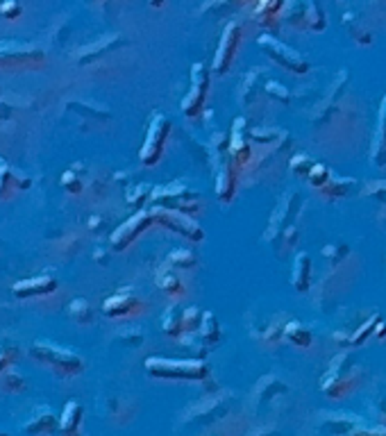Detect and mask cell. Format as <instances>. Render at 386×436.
<instances>
[{
    "label": "cell",
    "mask_w": 386,
    "mask_h": 436,
    "mask_svg": "<svg viewBox=\"0 0 386 436\" xmlns=\"http://www.w3.org/2000/svg\"><path fill=\"white\" fill-rule=\"evenodd\" d=\"M148 375L157 380H184V382H203L209 378V368L203 361H175V359H146Z\"/></svg>",
    "instance_id": "6da1fadb"
},
{
    "label": "cell",
    "mask_w": 386,
    "mask_h": 436,
    "mask_svg": "<svg viewBox=\"0 0 386 436\" xmlns=\"http://www.w3.org/2000/svg\"><path fill=\"white\" fill-rule=\"evenodd\" d=\"M30 354H32L36 361L55 368V371L62 375H78L84 371V359L80 357L78 352L62 348V345H57V343L34 341V345L30 348Z\"/></svg>",
    "instance_id": "7a4b0ae2"
},
{
    "label": "cell",
    "mask_w": 386,
    "mask_h": 436,
    "mask_svg": "<svg viewBox=\"0 0 386 436\" xmlns=\"http://www.w3.org/2000/svg\"><path fill=\"white\" fill-rule=\"evenodd\" d=\"M152 200L159 207H164V209L187 214V216H191V218H196L200 214V209H203V205H200V196L196 194V191H191L189 187H184V184H180V194H175V184H170L168 189L166 187L155 189Z\"/></svg>",
    "instance_id": "3957f363"
},
{
    "label": "cell",
    "mask_w": 386,
    "mask_h": 436,
    "mask_svg": "<svg viewBox=\"0 0 386 436\" xmlns=\"http://www.w3.org/2000/svg\"><path fill=\"white\" fill-rule=\"evenodd\" d=\"M46 62L41 48L30 43L0 41V66L3 69H36Z\"/></svg>",
    "instance_id": "277c9868"
},
{
    "label": "cell",
    "mask_w": 386,
    "mask_h": 436,
    "mask_svg": "<svg viewBox=\"0 0 386 436\" xmlns=\"http://www.w3.org/2000/svg\"><path fill=\"white\" fill-rule=\"evenodd\" d=\"M168 135H170V121L164 114H155L150 125H148L144 148H141V152H139V157L146 166H155L161 159Z\"/></svg>",
    "instance_id": "5b68a950"
},
{
    "label": "cell",
    "mask_w": 386,
    "mask_h": 436,
    "mask_svg": "<svg viewBox=\"0 0 386 436\" xmlns=\"http://www.w3.org/2000/svg\"><path fill=\"white\" fill-rule=\"evenodd\" d=\"M150 214H152L155 223L166 227V230H170V232H175L177 236H184V239H189V241H203L205 239L203 227L196 223V218L187 216V214L164 209V207H155Z\"/></svg>",
    "instance_id": "8992f818"
},
{
    "label": "cell",
    "mask_w": 386,
    "mask_h": 436,
    "mask_svg": "<svg viewBox=\"0 0 386 436\" xmlns=\"http://www.w3.org/2000/svg\"><path fill=\"white\" fill-rule=\"evenodd\" d=\"M152 223H155V218L150 211H137L135 216H130L125 223H121L114 232H111V236H109L111 250L123 253V250L128 248L132 241H137V236L141 232H146Z\"/></svg>",
    "instance_id": "52a82bcc"
},
{
    "label": "cell",
    "mask_w": 386,
    "mask_h": 436,
    "mask_svg": "<svg viewBox=\"0 0 386 436\" xmlns=\"http://www.w3.org/2000/svg\"><path fill=\"white\" fill-rule=\"evenodd\" d=\"M191 71V93L182 100V109L189 118H196L203 112L207 91H209V71L203 64H193Z\"/></svg>",
    "instance_id": "ba28073f"
},
{
    "label": "cell",
    "mask_w": 386,
    "mask_h": 436,
    "mask_svg": "<svg viewBox=\"0 0 386 436\" xmlns=\"http://www.w3.org/2000/svg\"><path fill=\"white\" fill-rule=\"evenodd\" d=\"M259 46L264 48V53L269 55L273 62L284 66L286 71L298 73V76H304V73L309 71V64L304 62L295 50L284 46V43H280L277 39H273V36H262V39H259Z\"/></svg>",
    "instance_id": "9c48e42d"
},
{
    "label": "cell",
    "mask_w": 386,
    "mask_h": 436,
    "mask_svg": "<svg viewBox=\"0 0 386 436\" xmlns=\"http://www.w3.org/2000/svg\"><path fill=\"white\" fill-rule=\"evenodd\" d=\"M239 46H241V25L236 23V21H232V23H227L225 30H223L218 50H216V59H214V73L225 76L234 62Z\"/></svg>",
    "instance_id": "30bf717a"
},
{
    "label": "cell",
    "mask_w": 386,
    "mask_h": 436,
    "mask_svg": "<svg viewBox=\"0 0 386 436\" xmlns=\"http://www.w3.org/2000/svg\"><path fill=\"white\" fill-rule=\"evenodd\" d=\"M57 291V277L46 273V275H36V277H25L14 282L12 293L16 298H41V295H50Z\"/></svg>",
    "instance_id": "8fae6325"
},
{
    "label": "cell",
    "mask_w": 386,
    "mask_h": 436,
    "mask_svg": "<svg viewBox=\"0 0 386 436\" xmlns=\"http://www.w3.org/2000/svg\"><path fill=\"white\" fill-rule=\"evenodd\" d=\"M137 309H141V300L139 295L132 289H121L114 295L102 302V314L109 316V319H121V316L135 314Z\"/></svg>",
    "instance_id": "7c38bea8"
},
{
    "label": "cell",
    "mask_w": 386,
    "mask_h": 436,
    "mask_svg": "<svg viewBox=\"0 0 386 436\" xmlns=\"http://www.w3.org/2000/svg\"><path fill=\"white\" fill-rule=\"evenodd\" d=\"M57 430H59V416H55L53 409L48 407H39L23 425V432L30 436H46L55 434Z\"/></svg>",
    "instance_id": "4fadbf2b"
},
{
    "label": "cell",
    "mask_w": 386,
    "mask_h": 436,
    "mask_svg": "<svg viewBox=\"0 0 386 436\" xmlns=\"http://www.w3.org/2000/svg\"><path fill=\"white\" fill-rule=\"evenodd\" d=\"M236 182H239V166L234 164L229 157L225 164H220L218 171V182H216V194L223 203H229L236 194Z\"/></svg>",
    "instance_id": "5bb4252c"
},
{
    "label": "cell",
    "mask_w": 386,
    "mask_h": 436,
    "mask_svg": "<svg viewBox=\"0 0 386 436\" xmlns=\"http://www.w3.org/2000/svg\"><path fill=\"white\" fill-rule=\"evenodd\" d=\"M16 187H21V189L30 187V180L14 171V168L7 164L3 157H0V198L7 200V198L16 191Z\"/></svg>",
    "instance_id": "9a60e30c"
},
{
    "label": "cell",
    "mask_w": 386,
    "mask_h": 436,
    "mask_svg": "<svg viewBox=\"0 0 386 436\" xmlns=\"http://www.w3.org/2000/svg\"><path fill=\"white\" fill-rule=\"evenodd\" d=\"M82 404L78 400H71L66 402V407L62 411V416H59V432L64 436H78L80 434V425H82Z\"/></svg>",
    "instance_id": "2e32d148"
},
{
    "label": "cell",
    "mask_w": 386,
    "mask_h": 436,
    "mask_svg": "<svg viewBox=\"0 0 386 436\" xmlns=\"http://www.w3.org/2000/svg\"><path fill=\"white\" fill-rule=\"evenodd\" d=\"M229 157L239 168H243L248 164V159L252 157V146L239 135V125L234 123V135H232V141H229Z\"/></svg>",
    "instance_id": "e0dca14e"
},
{
    "label": "cell",
    "mask_w": 386,
    "mask_h": 436,
    "mask_svg": "<svg viewBox=\"0 0 386 436\" xmlns=\"http://www.w3.org/2000/svg\"><path fill=\"white\" fill-rule=\"evenodd\" d=\"M293 286L300 293H307L311 286V262L307 255H298L293 262Z\"/></svg>",
    "instance_id": "ac0fdd59"
},
{
    "label": "cell",
    "mask_w": 386,
    "mask_h": 436,
    "mask_svg": "<svg viewBox=\"0 0 386 436\" xmlns=\"http://www.w3.org/2000/svg\"><path fill=\"white\" fill-rule=\"evenodd\" d=\"M284 336H286V341H291L293 345H298V348H309L311 341H314L311 332L300 323H286L284 325Z\"/></svg>",
    "instance_id": "d6986e66"
},
{
    "label": "cell",
    "mask_w": 386,
    "mask_h": 436,
    "mask_svg": "<svg viewBox=\"0 0 386 436\" xmlns=\"http://www.w3.org/2000/svg\"><path fill=\"white\" fill-rule=\"evenodd\" d=\"M69 316H71V321L73 323H78V325H89L93 321V309H91V302L84 300V298H76V300H71V305H69Z\"/></svg>",
    "instance_id": "ffe728a7"
},
{
    "label": "cell",
    "mask_w": 386,
    "mask_h": 436,
    "mask_svg": "<svg viewBox=\"0 0 386 436\" xmlns=\"http://www.w3.org/2000/svg\"><path fill=\"white\" fill-rule=\"evenodd\" d=\"M0 389L10 391V393H21V391L27 389V382H25L23 375L16 371V368L10 366L5 373H0Z\"/></svg>",
    "instance_id": "44dd1931"
},
{
    "label": "cell",
    "mask_w": 386,
    "mask_h": 436,
    "mask_svg": "<svg viewBox=\"0 0 386 436\" xmlns=\"http://www.w3.org/2000/svg\"><path fill=\"white\" fill-rule=\"evenodd\" d=\"M155 282H157V286H159L161 291L168 293V295H173V298H177V295L184 293V286L180 282V277H177L173 271H161V273H157Z\"/></svg>",
    "instance_id": "7402d4cb"
},
{
    "label": "cell",
    "mask_w": 386,
    "mask_h": 436,
    "mask_svg": "<svg viewBox=\"0 0 386 436\" xmlns=\"http://www.w3.org/2000/svg\"><path fill=\"white\" fill-rule=\"evenodd\" d=\"M19 359V345L7 336H0V373H5L7 368L16 364Z\"/></svg>",
    "instance_id": "603a6c76"
},
{
    "label": "cell",
    "mask_w": 386,
    "mask_h": 436,
    "mask_svg": "<svg viewBox=\"0 0 386 436\" xmlns=\"http://www.w3.org/2000/svg\"><path fill=\"white\" fill-rule=\"evenodd\" d=\"M200 334H203V339L207 343H216L220 339V325L216 321V316H214L212 312H207L203 316V325H200Z\"/></svg>",
    "instance_id": "cb8c5ba5"
},
{
    "label": "cell",
    "mask_w": 386,
    "mask_h": 436,
    "mask_svg": "<svg viewBox=\"0 0 386 436\" xmlns=\"http://www.w3.org/2000/svg\"><path fill=\"white\" fill-rule=\"evenodd\" d=\"M325 25H328V21H325L321 5H316V3L307 5V30H311V32H321V30H325Z\"/></svg>",
    "instance_id": "d4e9b609"
},
{
    "label": "cell",
    "mask_w": 386,
    "mask_h": 436,
    "mask_svg": "<svg viewBox=\"0 0 386 436\" xmlns=\"http://www.w3.org/2000/svg\"><path fill=\"white\" fill-rule=\"evenodd\" d=\"M203 316L205 314H200L198 307L184 309V312H182V330L184 332H196V330H200V325H203Z\"/></svg>",
    "instance_id": "484cf974"
},
{
    "label": "cell",
    "mask_w": 386,
    "mask_h": 436,
    "mask_svg": "<svg viewBox=\"0 0 386 436\" xmlns=\"http://www.w3.org/2000/svg\"><path fill=\"white\" fill-rule=\"evenodd\" d=\"M164 332L168 336H180L182 330V314H177L175 309H168L164 314Z\"/></svg>",
    "instance_id": "4316f807"
},
{
    "label": "cell",
    "mask_w": 386,
    "mask_h": 436,
    "mask_svg": "<svg viewBox=\"0 0 386 436\" xmlns=\"http://www.w3.org/2000/svg\"><path fill=\"white\" fill-rule=\"evenodd\" d=\"M328 182H330V168L323 164H314L309 173V184H314L316 189H325Z\"/></svg>",
    "instance_id": "83f0119b"
},
{
    "label": "cell",
    "mask_w": 386,
    "mask_h": 436,
    "mask_svg": "<svg viewBox=\"0 0 386 436\" xmlns=\"http://www.w3.org/2000/svg\"><path fill=\"white\" fill-rule=\"evenodd\" d=\"M62 187L69 191V194L73 196H78V194H82V189H84V182L80 180V177L73 173V171H66L62 175Z\"/></svg>",
    "instance_id": "f1b7e54d"
},
{
    "label": "cell",
    "mask_w": 386,
    "mask_h": 436,
    "mask_svg": "<svg viewBox=\"0 0 386 436\" xmlns=\"http://www.w3.org/2000/svg\"><path fill=\"white\" fill-rule=\"evenodd\" d=\"M170 264L177 266V268H193L196 266V257L189 250H175L173 255H170Z\"/></svg>",
    "instance_id": "f546056e"
},
{
    "label": "cell",
    "mask_w": 386,
    "mask_h": 436,
    "mask_svg": "<svg viewBox=\"0 0 386 436\" xmlns=\"http://www.w3.org/2000/svg\"><path fill=\"white\" fill-rule=\"evenodd\" d=\"M348 189H350V180H341V182H330L328 187L321 189L323 196H330V198H341L348 194Z\"/></svg>",
    "instance_id": "4dcf8cb0"
},
{
    "label": "cell",
    "mask_w": 386,
    "mask_h": 436,
    "mask_svg": "<svg viewBox=\"0 0 386 436\" xmlns=\"http://www.w3.org/2000/svg\"><path fill=\"white\" fill-rule=\"evenodd\" d=\"M21 12H23V7L16 0H7V3L0 5V16L7 19V21H16L21 16Z\"/></svg>",
    "instance_id": "1f68e13d"
},
{
    "label": "cell",
    "mask_w": 386,
    "mask_h": 436,
    "mask_svg": "<svg viewBox=\"0 0 386 436\" xmlns=\"http://www.w3.org/2000/svg\"><path fill=\"white\" fill-rule=\"evenodd\" d=\"M291 164H293V171L298 175H304V177H309L311 168H314V164H311V159L307 157V154H298V157H293Z\"/></svg>",
    "instance_id": "d6a6232c"
},
{
    "label": "cell",
    "mask_w": 386,
    "mask_h": 436,
    "mask_svg": "<svg viewBox=\"0 0 386 436\" xmlns=\"http://www.w3.org/2000/svg\"><path fill=\"white\" fill-rule=\"evenodd\" d=\"M148 194H150V189L141 184V187H135V189L128 191V200H130L132 205H141V203H144L146 198H148Z\"/></svg>",
    "instance_id": "836d02e7"
},
{
    "label": "cell",
    "mask_w": 386,
    "mask_h": 436,
    "mask_svg": "<svg viewBox=\"0 0 386 436\" xmlns=\"http://www.w3.org/2000/svg\"><path fill=\"white\" fill-rule=\"evenodd\" d=\"M373 325H380V319H377V316H373L368 325H361V330L352 336V345H359L363 341V336H368L370 332H373Z\"/></svg>",
    "instance_id": "e575fe53"
},
{
    "label": "cell",
    "mask_w": 386,
    "mask_h": 436,
    "mask_svg": "<svg viewBox=\"0 0 386 436\" xmlns=\"http://www.w3.org/2000/svg\"><path fill=\"white\" fill-rule=\"evenodd\" d=\"M377 150H384V161H386V100L382 102V130H380V141H377L375 154Z\"/></svg>",
    "instance_id": "d590c367"
},
{
    "label": "cell",
    "mask_w": 386,
    "mask_h": 436,
    "mask_svg": "<svg viewBox=\"0 0 386 436\" xmlns=\"http://www.w3.org/2000/svg\"><path fill=\"white\" fill-rule=\"evenodd\" d=\"M350 436H386V430H354Z\"/></svg>",
    "instance_id": "8d00e7d4"
},
{
    "label": "cell",
    "mask_w": 386,
    "mask_h": 436,
    "mask_svg": "<svg viewBox=\"0 0 386 436\" xmlns=\"http://www.w3.org/2000/svg\"><path fill=\"white\" fill-rule=\"evenodd\" d=\"M0 436H7V432H5V430H0Z\"/></svg>",
    "instance_id": "74e56055"
}]
</instances>
